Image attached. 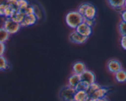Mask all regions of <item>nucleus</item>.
<instances>
[{
	"label": "nucleus",
	"mask_w": 126,
	"mask_h": 101,
	"mask_svg": "<svg viewBox=\"0 0 126 101\" xmlns=\"http://www.w3.org/2000/svg\"><path fill=\"white\" fill-rule=\"evenodd\" d=\"M83 22V17L77 11L68 12L65 16V22L68 26L75 29Z\"/></svg>",
	"instance_id": "obj_1"
},
{
	"label": "nucleus",
	"mask_w": 126,
	"mask_h": 101,
	"mask_svg": "<svg viewBox=\"0 0 126 101\" xmlns=\"http://www.w3.org/2000/svg\"><path fill=\"white\" fill-rule=\"evenodd\" d=\"M2 28L9 34H14L20 30L21 26L20 23H16L11 18H6L3 23Z\"/></svg>",
	"instance_id": "obj_2"
},
{
	"label": "nucleus",
	"mask_w": 126,
	"mask_h": 101,
	"mask_svg": "<svg viewBox=\"0 0 126 101\" xmlns=\"http://www.w3.org/2000/svg\"><path fill=\"white\" fill-rule=\"evenodd\" d=\"M76 91L75 88L66 86L60 91V97L63 101H73L74 95Z\"/></svg>",
	"instance_id": "obj_3"
},
{
	"label": "nucleus",
	"mask_w": 126,
	"mask_h": 101,
	"mask_svg": "<svg viewBox=\"0 0 126 101\" xmlns=\"http://www.w3.org/2000/svg\"><path fill=\"white\" fill-rule=\"evenodd\" d=\"M81 76V81L87 85H90L95 82V76L92 71L86 70Z\"/></svg>",
	"instance_id": "obj_4"
},
{
	"label": "nucleus",
	"mask_w": 126,
	"mask_h": 101,
	"mask_svg": "<svg viewBox=\"0 0 126 101\" xmlns=\"http://www.w3.org/2000/svg\"><path fill=\"white\" fill-rule=\"evenodd\" d=\"M107 66L108 71L110 72L111 73L114 74L123 69L122 64L120 61L116 60V59L110 60L107 63Z\"/></svg>",
	"instance_id": "obj_5"
},
{
	"label": "nucleus",
	"mask_w": 126,
	"mask_h": 101,
	"mask_svg": "<svg viewBox=\"0 0 126 101\" xmlns=\"http://www.w3.org/2000/svg\"><path fill=\"white\" fill-rule=\"evenodd\" d=\"M69 39L71 42L74 44H82L87 41L88 38L81 36V34L78 33L75 29L69 35Z\"/></svg>",
	"instance_id": "obj_6"
},
{
	"label": "nucleus",
	"mask_w": 126,
	"mask_h": 101,
	"mask_svg": "<svg viewBox=\"0 0 126 101\" xmlns=\"http://www.w3.org/2000/svg\"><path fill=\"white\" fill-rule=\"evenodd\" d=\"M75 31H76L78 33L81 34V36H82L84 37H86V38H87L91 35V34H92V28L89 26L88 25L85 24L83 22H82V23H81V24L75 29Z\"/></svg>",
	"instance_id": "obj_7"
},
{
	"label": "nucleus",
	"mask_w": 126,
	"mask_h": 101,
	"mask_svg": "<svg viewBox=\"0 0 126 101\" xmlns=\"http://www.w3.org/2000/svg\"><path fill=\"white\" fill-rule=\"evenodd\" d=\"M38 19H37L36 17L33 14H30L25 15L24 17V18L22 20V22L20 23L21 27H27L28 26L33 25L36 23L37 22Z\"/></svg>",
	"instance_id": "obj_8"
},
{
	"label": "nucleus",
	"mask_w": 126,
	"mask_h": 101,
	"mask_svg": "<svg viewBox=\"0 0 126 101\" xmlns=\"http://www.w3.org/2000/svg\"><path fill=\"white\" fill-rule=\"evenodd\" d=\"M110 6L118 12H122L125 10L124 8V0H110L108 1Z\"/></svg>",
	"instance_id": "obj_9"
},
{
	"label": "nucleus",
	"mask_w": 126,
	"mask_h": 101,
	"mask_svg": "<svg viewBox=\"0 0 126 101\" xmlns=\"http://www.w3.org/2000/svg\"><path fill=\"white\" fill-rule=\"evenodd\" d=\"M72 69L73 74H75L81 75L86 70H87V69H86V64L84 63L81 62V61H77L73 64Z\"/></svg>",
	"instance_id": "obj_10"
},
{
	"label": "nucleus",
	"mask_w": 126,
	"mask_h": 101,
	"mask_svg": "<svg viewBox=\"0 0 126 101\" xmlns=\"http://www.w3.org/2000/svg\"><path fill=\"white\" fill-rule=\"evenodd\" d=\"M89 98L90 96L86 91H76L74 95L73 101H87Z\"/></svg>",
	"instance_id": "obj_11"
},
{
	"label": "nucleus",
	"mask_w": 126,
	"mask_h": 101,
	"mask_svg": "<svg viewBox=\"0 0 126 101\" xmlns=\"http://www.w3.org/2000/svg\"><path fill=\"white\" fill-rule=\"evenodd\" d=\"M97 13V10L95 7L92 4H90L84 13L83 17L87 18H91V19H95V17Z\"/></svg>",
	"instance_id": "obj_12"
},
{
	"label": "nucleus",
	"mask_w": 126,
	"mask_h": 101,
	"mask_svg": "<svg viewBox=\"0 0 126 101\" xmlns=\"http://www.w3.org/2000/svg\"><path fill=\"white\" fill-rule=\"evenodd\" d=\"M80 82H81V76H80V75L73 74L68 78V86L73 88H75V87L78 85V84Z\"/></svg>",
	"instance_id": "obj_13"
},
{
	"label": "nucleus",
	"mask_w": 126,
	"mask_h": 101,
	"mask_svg": "<svg viewBox=\"0 0 126 101\" xmlns=\"http://www.w3.org/2000/svg\"><path fill=\"white\" fill-rule=\"evenodd\" d=\"M108 91V89H107V88H103V87H101L100 88H99V89H97V91H95L91 96L90 98H92L94 99H100V98H105V96L106 94H107Z\"/></svg>",
	"instance_id": "obj_14"
},
{
	"label": "nucleus",
	"mask_w": 126,
	"mask_h": 101,
	"mask_svg": "<svg viewBox=\"0 0 126 101\" xmlns=\"http://www.w3.org/2000/svg\"><path fill=\"white\" fill-rule=\"evenodd\" d=\"M114 78L115 80L119 83H124L126 82V70L121 69L116 73L114 74Z\"/></svg>",
	"instance_id": "obj_15"
},
{
	"label": "nucleus",
	"mask_w": 126,
	"mask_h": 101,
	"mask_svg": "<svg viewBox=\"0 0 126 101\" xmlns=\"http://www.w3.org/2000/svg\"><path fill=\"white\" fill-rule=\"evenodd\" d=\"M10 34L2 27L0 28V42L4 44L9 39Z\"/></svg>",
	"instance_id": "obj_16"
},
{
	"label": "nucleus",
	"mask_w": 126,
	"mask_h": 101,
	"mask_svg": "<svg viewBox=\"0 0 126 101\" xmlns=\"http://www.w3.org/2000/svg\"><path fill=\"white\" fill-rule=\"evenodd\" d=\"M101 87H102V86H101L100 85L96 83V82H94V83H92V84H91L89 86V88L87 90V93H88L89 96L91 97V96L92 95L95 91H97V89L100 88Z\"/></svg>",
	"instance_id": "obj_17"
},
{
	"label": "nucleus",
	"mask_w": 126,
	"mask_h": 101,
	"mask_svg": "<svg viewBox=\"0 0 126 101\" xmlns=\"http://www.w3.org/2000/svg\"><path fill=\"white\" fill-rule=\"evenodd\" d=\"M25 16L22 14L21 12H20L19 11H17V12H15L13 14V15L11 17V20H12L13 21H14L15 22L18 23H20L22 22V20L24 18Z\"/></svg>",
	"instance_id": "obj_18"
},
{
	"label": "nucleus",
	"mask_w": 126,
	"mask_h": 101,
	"mask_svg": "<svg viewBox=\"0 0 126 101\" xmlns=\"http://www.w3.org/2000/svg\"><path fill=\"white\" fill-rule=\"evenodd\" d=\"M118 30L119 34L121 36H126V23L123 21H121L118 25Z\"/></svg>",
	"instance_id": "obj_19"
},
{
	"label": "nucleus",
	"mask_w": 126,
	"mask_h": 101,
	"mask_svg": "<svg viewBox=\"0 0 126 101\" xmlns=\"http://www.w3.org/2000/svg\"><path fill=\"white\" fill-rule=\"evenodd\" d=\"M18 11L21 12L24 16L34 13V9H33V6H30V5L23 9L18 10Z\"/></svg>",
	"instance_id": "obj_20"
},
{
	"label": "nucleus",
	"mask_w": 126,
	"mask_h": 101,
	"mask_svg": "<svg viewBox=\"0 0 126 101\" xmlns=\"http://www.w3.org/2000/svg\"><path fill=\"white\" fill-rule=\"evenodd\" d=\"M8 63L4 56H0V71L6 70L8 67Z\"/></svg>",
	"instance_id": "obj_21"
},
{
	"label": "nucleus",
	"mask_w": 126,
	"mask_h": 101,
	"mask_svg": "<svg viewBox=\"0 0 126 101\" xmlns=\"http://www.w3.org/2000/svg\"><path fill=\"white\" fill-rule=\"evenodd\" d=\"M16 5L18 7V10H22L28 7L29 6V3L28 1H25V0H18L16 2Z\"/></svg>",
	"instance_id": "obj_22"
},
{
	"label": "nucleus",
	"mask_w": 126,
	"mask_h": 101,
	"mask_svg": "<svg viewBox=\"0 0 126 101\" xmlns=\"http://www.w3.org/2000/svg\"><path fill=\"white\" fill-rule=\"evenodd\" d=\"M89 3H82L78 7V12L83 17L84 13L85 11H86V9L88 7V6H89Z\"/></svg>",
	"instance_id": "obj_23"
},
{
	"label": "nucleus",
	"mask_w": 126,
	"mask_h": 101,
	"mask_svg": "<svg viewBox=\"0 0 126 101\" xmlns=\"http://www.w3.org/2000/svg\"><path fill=\"white\" fill-rule=\"evenodd\" d=\"M33 7L34 9V15L36 17L37 19H41L42 18V12L39 7L34 5V6H33Z\"/></svg>",
	"instance_id": "obj_24"
},
{
	"label": "nucleus",
	"mask_w": 126,
	"mask_h": 101,
	"mask_svg": "<svg viewBox=\"0 0 126 101\" xmlns=\"http://www.w3.org/2000/svg\"><path fill=\"white\" fill-rule=\"evenodd\" d=\"M83 23H84L85 24H86L87 25H88L89 26L91 27L92 28V26L94 25L95 23V19H91V18H87L83 17Z\"/></svg>",
	"instance_id": "obj_25"
},
{
	"label": "nucleus",
	"mask_w": 126,
	"mask_h": 101,
	"mask_svg": "<svg viewBox=\"0 0 126 101\" xmlns=\"http://www.w3.org/2000/svg\"><path fill=\"white\" fill-rule=\"evenodd\" d=\"M120 44L122 48L124 50H126V36H121L120 39Z\"/></svg>",
	"instance_id": "obj_26"
},
{
	"label": "nucleus",
	"mask_w": 126,
	"mask_h": 101,
	"mask_svg": "<svg viewBox=\"0 0 126 101\" xmlns=\"http://www.w3.org/2000/svg\"><path fill=\"white\" fill-rule=\"evenodd\" d=\"M6 3L3 2L0 4V16H4L5 9H6Z\"/></svg>",
	"instance_id": "obj_27"
},
{
	"label": "nucleus",
	"mask_w": 126,
	"mask_h": 101,
	"mask_svg": "<svg viewBox=\"0 0 126 101\" xmlns=\"http://www.w3.org/2000/svg\"><path fill=\"white\" fill-rule=\"evenodd\" d=\"M5 50H6L5 44L0 42V56H3L4 53L5 52Z\"/></svg>",
	"instance_id": "obj_28"
},
{
	"label": "nucleus",
	"mask_w": 126,
	"mask_h": 101,
	"mask_svg": "<svg viewBox=\"0 0 126 101\" xmlns=\"http://www.w3.org/2000/svg\"><path fill=\"white\" fill-rule=\"evenodd\" d=\"M121 19L123 22H124L126 23V9L123 11L121 13Z\"/></svg>",
	"instance_id": "obj_29"
},
{
	"label": "nucleus",
	"mask_w": 126,
	"mask_h": 101,
	"mask_svg": "<svg viewBox=\"0 0 126 101\" xmlns=\"http://www.w3.org/2000/svg\"><path fill=\"white\" fill-rule=\"evenodd\" d=\"M95 101H108V100L105 98H105H100V99H95Z\"/></svg>",
	"instance_id": "obj_30"
},
{
	"label": "nucleus",
	"mask_w": 126,
	"mask_h": 101,
	"mask_svg": "<svg viewBox=\"0 0 126 101\" xmlns=\"http://www.w3.org/2000/svg\"><path fill=\"white\" fill-rule=\"evenodd\" d=\"M87 101H95V99H93V98H89V99Z\"/></svg>",
	"instance_id": "obj_31"
},
{
	"label": "nucleus",
	"mask_w": 126,
	"mask_h": 101,
	"mask_svg": "<svg viewBox=\"0 0 126 101\" xmlns=\"http://www.w3.org/2000/svg\"><path fill=\"white\" fill-rule=\"evenodd\" d=\"M124 8L126 9V0L125 1V3H124Z\"/></svg>",
	"instance_id": "obj_32"
},
{
	"label": "nucleus",
	"mask_w": 126,
	"mask_h": 101,
	"mask_svg": "<svg viewBox=\"0 0 126 101\" xmlns=\"http://www.w3.org/2000/svg\"><path fill=\"white\" fill-rule=\"evenodd\" d=\"M2 3H3V2L2 1H0V4H1Z\"/></svg>",
	"instance_id": "obj_33"
}]
</instances>
